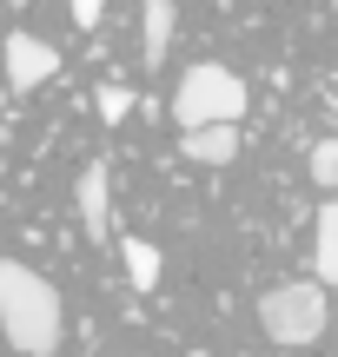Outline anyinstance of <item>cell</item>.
<instances>
[{
    "instance_id": "1",
    "label": "cell",
    "mask_w": 338,
    "mask_h": 357,
    "mask_svg": "<svg viewBox=\"0 0 338 357\" xmlns=\"http://www.w3.org/2000/svg\"><path fill=\"white\" fill-rule=\"evenodd\" d=\"M0 331L20 357H53L66 337V311L60 291L20 258H0Z\"/></svg>"
},
{
    "instance_id": "2",
    "label": "cell",
    "mask_w": 338,
    "mask_h": 357,
    "mask_svg": "<svg viewBox=\"0 0 338 357\" xmlns=\"http://www.w3.org/2000/svg\"><path fill=\"white\" fill-rule=\"evenodd\" d=\"M239 113H246V79H239L233 66L199 60V66L179 73V93H172V119H179V132L186 126H212V119H233V126H239Z\"/></svg>"
},
{
    "instance_id": "3",
    "label": "cell",
    "mask_w": 338,
    "mask_h": 357,
    "mask_svg": "<svg viewBox=\"0 0 338 357\" xmlns=\"http://www.w3.org/2000/svg\"><path fill=\"white\" fill-rule=\"evenodd\" d=\"M325 318H332V305H325V284L318 278H286L259 298V324H265L272 344H318Z\"/></svg>"
},
{
    "instance_id": "4",
    "label": "cell",
    "mask_w": 338,
    "mask_h": 357,
    "mask_svg": "<svg viewBox=\"0 0 338 357\" xmlns=\"http://www.w3.org/2000/svg\"><path fill=\"white\" fill-rule=\"evenodd\" d=\"M0 66H7V86H13V93H34V86H47V79L60 73V53H53L40 33H7Z\"/></svg>"
},
{
    "instance_id": "5",
    "label": "cell",
    "mask_w": 338,
    "mask_h": 357,
    "mask_svg": "<svg viewBox=\"0 0 338 357\" xmlns=\"http://www.w3.org/2000/svg\"><path fill=\"white\" fill-rule=\"evenodd\" d=\"M73 205H80V231H87V238H106V231H113V172H106L100 159L80 172Z\"/></svg>"
},
{
    "instance_id": "6",
    "label": "cell",
    "mask_w": 338,
    "mask_h": 357,
    "mask_svg": "<svg viewBox=\"0 0 338 357\" xmlns=\"http://www.w3.org/2000/svg\"><path fill=\"white\" fill-rule=\"evenodd\" d=\"M179 153L193 159V166H233V159H239V126H233V119L186 126V132H179Z\"/></svg>"
},
{
    "instance_id": "7",
    "label": "cell",
    "mask_w": 338,
    "mask_h": 357,
    "mask_svg": "<svg viewBox=\"0 0 338 357\" xmlns=\"http://www.w3.org/2000/svg\"><path fill=\"white\" fill-rule=\"evenodd\" d=\"M312 278L325 284H338V199H325L318 205V218H312Z\"/></svg>"
},
{
    "instance_id": "8",
    "label": "cell",
    "mask_w": 338,
    "mask_h": 357,
    "mask_svg": "<svg viewBox=\"0 0 338 357\" xmlns=\"http://www.w3.org/2000/svg\"><path fill=\"white\" fill-rule=\"evenodd\" d=\"M172 26H179V13H172V0H146V66H166L172 53Z\"/></svg>"
},
{
    "instance_id": "9",
    "label": "cell",
    "mask_w": 338,
    "mask_h": 357,
    "mask_svg": "<svg viewBox=\"0 0 338 357\" xmlns=\"http://www.w3.org/2000/svg\"><path fill=\"white\" fill-rule=\"evenodd\" d=\"M119 252H126V278L140 284V291H153V284H159V245L153 238H126Z\"/></svg>"
},
{
    "instance_id": "10",
    "label": "cell",
    "mask_w": 338,
    "mask_h": 357,
    "mask_svg": "<svg viewBox=\"0 0 338 357\" xmlns=\"http://www.w3.org/2000/svg\"><path fill=\"white\" fill-rule=\"evenodd\" d=\"M312 185H318V192L338 185V139H318V146H312Z\"/></svg>"
},
{
    "instance_id": "11",
    "label": "cell",
    "mask_w": 338,
    "mask_h": 357,
    "mask_svg": "<svg viewBox=\"0 0 338 357\" xmlns=\"http://www.w3.org/2000/svg\"><path fill=\"white\" fill-rule=\"evenodd\" d=\"M93 106H100L106 126H119V119L133 113V93H126V86H100V100H93Z\"/></svg>"
},
{
    "instance_id": "12",
    "label": "cell",
    "mask_w": 338,
    "mask_h": 357,
    "mask_svg": "<svg viewBox=\"0 0 338 357\" xmlns=\"http://www.w3.org/2000/svg\"><path fill=\"white\" fill-rule=\"evenodd\" d=\"M100 13H106V0H73V20L80 26H100Z\"/></svg>"
},
{
    "instance_id": "13",
    "label": "cell",
    "mask_w": 338,
    "mask_h": 357,
    "mask_svg": "<svg viewBox=\"0 0 338 357\" xmlns=\"http://www.w3.org/2000/svg\"><path fill=\"white\" fill-rule=\"evenodd\" d=\"M186 357H212V351H186Z\"/></svg>"
}]
</instances>
